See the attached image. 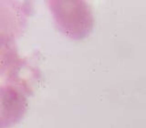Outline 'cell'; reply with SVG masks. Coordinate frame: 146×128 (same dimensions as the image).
Segmentation results:
<instances>
[{
    "mask_svg": "<svg viewBox=\"0 0 146 128\" xmlns=\"http://www.w3.org/2000/svg\"><path fill=\"white\" fill-rule=\"evenodd\" d=\"M48 5L58 29L67 36L82 39L92 29V13L85 2L51 1Z\"/></svg>",
    "mask_w": 146,
    "mask_h": 128,
    "instance_id": "6da1fadb",
    "label": "cell"
}]
</instances>
